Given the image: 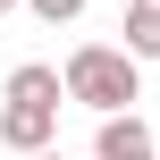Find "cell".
Instances as JSON below:
<instances>
[{
    "label": "cell",
    "instance_id": "obj_3",
    "mask_svg": "<svg viewBox=\"0 0 160 160\" xmlns=\"http://www.w3.org/2000/svg\"><path fill=\"white\" fill-rule=\"evenodd\" d=\"M51 135H59V118H51V110H25V101H0V143H8L17 160L51 152Z\"/></svg>",
    "mask_w": 160,
    "mask_h": 160
},
{
    "label": "cell",
    "instance_id": "obj_6",
    "mask_svg": "<svg viewBox=\"0 0 160 160\" xmlns=\"http://www.w3.org/2000/svg\"><path fill=\"white\" fill-rule=\"evenodd\" d=\"M17 8H34L42 25H76V17H84V0H17Z\"/></svg>",
    "mask_w": 160,
    "mask_h": 160
},
{
    "label": "cell",
    "instance_id": "obj_2",
    "mask_svg": "<svg viewBox=\"0 0 160 160\" xmlns=\"http://www.w3.org/2000/svg\"><path fill=\"white\" fill-rule=\"evenodd\" d=\"M93 160H160L152 127H143V110H118V118H101V127H93Z\"/></svg>",
    "mask_w": 160,
    "mask_h": 160
},
{
    "label": "cell",
    "instance_id": "obj_7",
    "mask_svg": "<svg viewBox=\"0 0 160 160\" xmlns=\"http://www.w3.org/2000/svg\"><path fill=\"white\" fill-rule=\"evenodd\" d=\"M34 160H68V152H34Z\"/></svg>",
    "mask_w": 160,
    "mask_h": 160
},
{
    "label": "cell",
    "instance_id": "obj_8",
    "mask_svg": "<svg viewBox=\"0 0 160 160\" xmlns=\"http://www.w3.org/2000/svg\"><path fill=\"white\" fill-rule=\"evenodd\" d=\"M8 8H17V0H0V17H8Z\"/></svg>",
    "mask_w": 160,
    "mask_h": 160
},
{
    "label": "cell",
    "instance_id": "obj_1",
    "mask_svg": "<svg viewBox=\"0 0 160 160\" xmlns=\"http://www.w3.org/2000/svg\"><path fill=\"white\" fill-rule=\"evenodd\" d=\"M59 101H76V110H93V118H118V110L143 101V68H135L118 42H76L68 68H59Z\"/></svg>",
    "mask_w": 160,
    "mask_h": 160
},
{
    "label": "cell",
    "instance_id": "obj_4",
    "mask_svg": "<svg viewBox=\"0 0 160 160\" xmlns=\"http://www.w3.org/2000/svg\"><path fill=\"white\" fill-rule=\"evenodd\" d=\"M0 101H25V110H51V118H59V68H51V59H17L8 84H0Z\"/></svg>",
    "mask_w": 160,
    "mask_h": 160
},
{
    "label": "cell",
    "instance_id": "obj_5",
    "mask_svg": "<svg viewBox=\"0 0 160 160\" xmlns=\"http://www.w3.org/2000/svg\"><path fill=\"white\" fill-rule=\"evenodd\" d=\"M135 68L143 59H160V0H127V42H118Z\"/></svg>",
    "mask_w": 160,
    "mask_h": 160
}]
</instances>
